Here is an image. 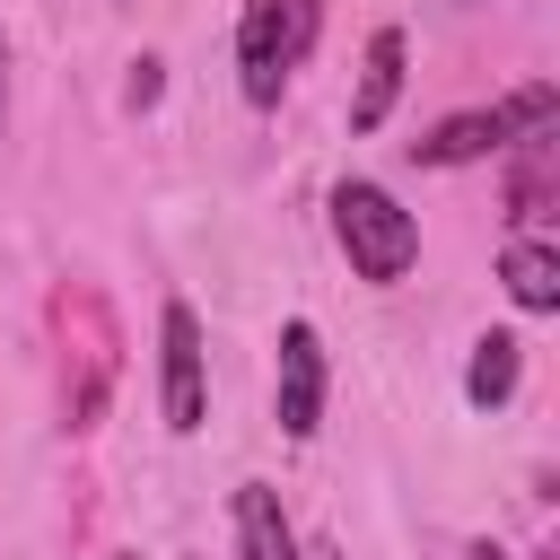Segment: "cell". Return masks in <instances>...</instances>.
<instances>
[{"mask_svg":"<svg viewBox=\"0 0 560 560\" xmlns=\"http://www.w3.org/2000/svg\"><path fill=\"white\" fill-rule=\"evenodd\" d=\"M464 560H508V551L499 542H464Z\"/></svg>","mask_w":560,"mask_h":560,"instance_id":"cell-13","label":"cell"},{"mask_svg":"<svg viewBox=\"0 0 560 560\" xmlns=\"http://www.w3.org/2000/svg\"><path fill=\"white\" fill-rule=\"evenodd\" d=\"M306 560H350V551L341 542H306Z\"/></svg>","mask_w":560,"mask_h":560,"instance_id":"cell-14","label":"cell"},{"mask_svg":"<svg viewBox=\"0 0 560 560\" xmlns=\"http://www.w3.org/2000/svg\"><path fill=\"white\" fill-rule=\"evenodd\" d=\"M0 131H9V35H0Z\"/></svg>","mask_w":560,"mask_h":560,"instance_id":"cell-12","label":"cell"},{"mask_svg":"<svg viewBox=\"0 0 560 560\" xmlns=\"http://www.w3.org/2000/svg\"><path fill=\"white\" fill-rule=\"evenodd\" d=\"M516 376H525V341H516V332H481L472 359H464V402H472V411H499V402L516 394Z\"/></svg>","mask_w":560,"mask_h":560,"instance_id":"cell-9","label":"cell"},{"mask_svg":"<svg viewBox=\"0 0 560 560\" xmlns=\"http://www.w3.org/2000/svg\"><path fill=\"white\" fill-rule=\"evenodd\" d=\"M228 525H236V560H306V542H298V525H289L271 481H236Z\"/></svg>","mask_w":560,"mask_h":560,"instance_id":"cell-7","label":"cell"},{"mask_svg":"<svg viewBox=\"0 0 560 560\" xmlns=\"http://www.w3.org/2000/svg\"><path fill=\"white\" fill-rule=\"evenodd\" d=\"M499 280H508L516 315H551V306H560V245H551L542 228H516V236L499 245Z\"/></svg>","mask_w":560,"mask_h":560,"instance_id":"cell-8","label":"cell"},{"mask_svg":"<svg viewBox=\"0 0 560 560\" xmlns=\"http://www.w3.org/2000/svg\"><path fill=\"white\" fill-rule=\"evenodd\" d=\"M158 70H166V61H131V105H158V88H166Z\"/></svg>","mask_w":560,"mask_h":560,"instance_id":"cell-11","label":"cell"},{"mask_svg":"<svg viewBox=\"0 0 560 560\" xmlns=\"http://www.w3.org/2000/svg\"><path fill=\"white\" fill-rule=\"evenodd\" d=\"M324 385H332V368H324V332L306 324V315H289L280 324V359H271V420H280V438H315L324 429Z\"/></svg>","mask_w":560,"mask_h":560,"instance_id":"cell-5","label":"cell"},{"mask_svg":"<svg viewBox=\"0 0 560 560\" xmlns=\"http://www.w3.org/2000/svg\"><path fill=\"white\" fill-rule=\"evenodd\" d=\"M324 35V0H245L236 9V96L254 114H271L289 96V79L306 70Z\"/></svg>","mask_w":560,"mask_h":560,"instance_id":"cell-2","label":"cell"},{"mask_svg":"<svg viewBox=\"0 0 560 560\" xmlns=\"http://www.w3.org/2000/svg\"><path fill=\"white\" fill-rule=\"evenodd\" d=\"M499 158H516V175H508V210H516V228H534L542 201H551V122L525 131L516 149H499Z\"/></svg>","mask_w":560,"mask_h":560,"instance_id":"cell-10","label":"cell"},{"mask_svg":"<svg viewBox=\"0 0 560 560\" xmlns=\"http://www.w3.org/2000/svg\"><path fill=\"white\" fill-rule=\"evenodd\" d=\"M560 114V88L551 79H525V88H508V96H490V105H464V114H438L420 140H411V166H481V158H499V149H516L525 131H542Z\"/></svg>","mask_w":560,"mask_h":560,"instance_id":"cell-3","label":"cell"},{"mask_svg":"<svg viewBox=\"0 0 560 560\" xmlns=\"http://www.w3.org/2000/svg\"><path fill=\"white\" fill-rule=\"evenodd\" d=\"M158 420L175 438H192L210 420V341H201V315L184 298L158 306Z\"/></svg>","mask_w":560,"mask_h":560,"instance_id":"cell-4","label":"cell"},{"mask_svg":"<svg viewBox=\"0 0 560 560\" xmlns=\"http://www.w3.org/2000/svg\"><path fill=\"white\" fill-rule=\"evenodd\" d=\"M402 61H411L402 26H376L368 52H359V88H350V140L385 131V114H394V96H402Z\"/></svg>","mask_w":560,"mask_h":560,"instance_id":"cell-6","label":"cell"},{"mask_svg":"<svg viewBox=\"0 0 560 560\" xmlns=\"http://www.w3.org/2000/svg\"><path fill=\"white\" fill-rule=\"evenodd\" d=\"M332 245H341V262H350L368 289H394V280H411V262H420V219H411L376 175H341V184H332Z\"/></svg>","mask_w":560,"mask_h":560,"instance_id":"cell-1","label":"cell"}]
</instances>
